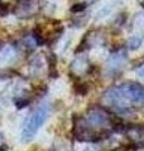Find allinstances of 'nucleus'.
<instances>
[{"label": "nucleus", "mask_w": 144, "mask_h": 151, "mask_svg": "<svg viewBox=\"0 0 144 151\" xmlns=\"http://www.w3.org/2000/svg\"><path fill=\"white\" fill-rule=\"evenodd\" d=\"M105 101L115 108L125 110L133 103H142L144 101V88L135 83L121 84L105 93Z\"/></svg>", "instance_id": "nucleus-1"}, {"label": "nucleus", "mask_w": 144, "mask_h": 151, "mask_svg": "<svg viewBox=\"0 0 144 151\" xmlns=\"http://www.w3.org/2000/svg\"><path fill=\"white\" fill-rule=\"evenodd\" d=\"M87 1H95V0H87Z\"/></svg>", "instance_id": "nucleus-15"}, {"label": "nucleus", "mask_w": 144, "mask_h": 151, "mask_svg": "<svg viewBox=\"0 0 144 151\" xmlns=\"http://www.w3.org/2000/svg\"><path fill=\"white\" fill-rule=\"evenodd\" d=\"M85 9H86V5H85V4H76L75 6H72V8H71V12H72V13H76V12L80 13V12L85 10Z\"/></svg>", "instance_id": "nucleus-11"}, {"label": "nucleus", "mask_w": 144, "mask_h": 151, "mask_svg": "<svg viewBox=\"0 0 144 151\" xmlns=\"http://www.w3.org/2000/svg\"><path fill=\"white\" fill-rule=\"evenodd\" d=\"M15 49L12 45H5L0 52V64H10L15 60Z\"/></svg>", "instance_id": "nucleus-5"}, {"label": "nucleus", "mask_w": 144, "mask_h": 151, "mask_svg": "<svg viewBox=\"0 0 144 151\" xmlns=\"http://www.w3.org/2000/svg\"><path fill=\"white\" fill-rule=\"evenodd\" d=\"M137 76H138V78H140V79H144V64L142 65L140 68H139L137 70Z\"/></svg>", "instance_id": "nucleus-12"}, {"label": "nucleus", "mask_w": 144, "mask_h": 151, "mask_svg": "<svg viewBox=\"0 0 144 151\" xmlns=\"http://www.w3.org/2000/svg\"><path fill=\"white\" fill-rule=\"evenodd\" d=\"M142 43H143V38L140 35H138V34L132 35L128 42V48H129V50H137L140 48Z\"/></svg>", "instance_id": "nucleus-8"}, {"label": "nucleus", "mask_w": 144, "mask_h": 151, "mask_svg": "<svg viewBox=\"0 0 144 151\" xmlns=\"http://www.w3.org/2000/svg\"><path fill=\"white\" fill-rule=\"evenodd\" d=\"M86 65H87L86 60L84 58H81V57H79V58H76L75 62L72 63V69H73L75 72H81V70H84L86 68Z\"/></svg>", "instance_id": "nucleus-10"}, {"label": "nucleus", "mask_w": 144, "mask_h": 151, "mask_svg": "<svg viewBox=\"0 0 144 151\" xmlns=\"http://www.w3.org/2000/svg\"><path fill=\"white\" fill-rule=\"evenodd\" d=\"M84 151H96L92 146H86V147L84 149Z\"/></svg>", "instance_id": "nucleus-13"}, {"label": "nucleus", "mask_w": 144, "mask_h": 151, "mask_svg": "<svg viewBox=\"0 0 144 151\" xmlns=\"http://www.w3.org/2000/svg\"><path fill=\"white\" fill-rule=\"evenodd\" d=\"M87 121L90 122L92 126L96 127H100V126H104L106 125L108 122V116L101 111V110H91L87 113Z\"/></svg>", "instance_id": "nucleus-4"}, {"label": "nucleus", "mask_w": 144, "mask_h": 151, "mask_svg": "<svg viewBox=\"0 0 144 151\" xmlns=\"http://www.w3.org/2000/svg\"><path fill=\"white\" fill-rule=\"evenodd\" d=\"M0 151H8V150H7V147H4V146H1V147H0Z\"/></svg>", "instance_id": "nucleus-14"}, {"label": "nucleus", "mask_w": 144, "mask_h": 151, "mask_svg": "<svg viewBox=\"0 0 144 151\" xmlns=\"http://www.w3.org/2000/svg\"><path fill=\"white\" fill-rule=\"evenodd\" d=\"M43 65H44V62H43L41 55H36L34 58L31 60V70L33 74H38L43 69Z\"/></svg>", "instance_id": "nucleus-7"}, {"label": "nucleus", "mask_w": 144, "mask_h": 151, "mask_svg": "<svg viewBox=\"0 0 144 151\" xmlns=\"http://www.w3.org/2000/svg\"><path fill=\"white\" fill-rule=\"evenodd\" d=\"M51 103H43L31 113V116L25 120L22 126L20 141L23 144H29L36 139L37 132L44 125V122L51 115Z\"/></svg>", "instance_id": "nucleus-2"}, {"label": "nucleus", "mask_w": 144, "mask_h": 151, "mask_svg": "<svg viewBox=\"0 0 144 151\" xmlns=\"http://www.w3.org/2000/svg\"><path fill=\"white\" fill-rule=\"evenodd\" d=\"M134 25H135L138 35L143 37L144 35V13L137 14L135 19H134Z\"/></svg>", "instance_id": "nucleus-9"}, {"label": "nucleus", "mask_w": 144, "mask_h": 151, "mask_svg": "<svg viewBox=\"0 0 144 151\" xmlns=\"http://www.w3.org/2000/svg\"><path fill=\"white\" fill-rule=\"evenodd\" d=\"M127 60V53L124 50H119L109 57L108 59V68L111 70H116L118 68H121L123 64Z\"/></svg>", "instance_id": "nucleus-3"}, {"label": "nucleus", "mask_w": 144, "mask_h": 151, "mask_svg": "<svg viewBox=\"0 0 144 151\" xmlns=\"http://www.w3.org/2000/svg\"><path fill=\"white\" fill-rule=\"evenodd\" d=\"M139 1H140V3H143V1H144V0H139Z\"/></svg>", "instance_id": "nucleus-16"}, {"label": "nucleus", "mask_w": 144, "mask_h": 151, "mask_svg": "<svg viewBox=\"0 0 144 151\" xmlns=\"http://www.w3.org/2000/svg\"><path fill=\"white\" fill-rule=\"evenodd\" d=\"M114 10H115L114 3L106 4V5L103 6V8L97 12V14H96V20L100 22V20H104V19H106L108 17H110V15H111V14L114 13Z\"/></svg>", "instance_id": "nucleus-6"}]
</instances>
